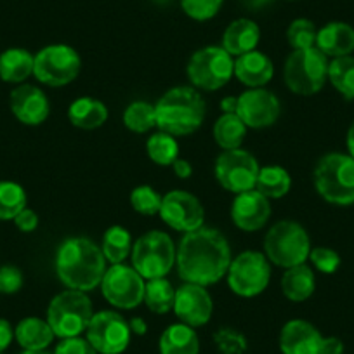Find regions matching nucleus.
Segmentation results:
<instances>
[{
	"label": "nucleus",
	"instance_id": "27",
	"mask_svg": "<svg viewBox=\"0 0 354 354\" xmlns=\"http://www.w3.org/2000/svg\"><path fill=\"white\" fill-rule=\"evenodd\" d=\"M54 332L47 319L30 316L21 319L15 328V339L25 351H46L53 344Z\"/></svg>",
	"mask_w": 354,
	"mask_h": 354
},
{
	"label": "nucleus",
	"instance_id": "15",
	"mask_svg": "<svg viewBox=\"0 0 354 354\" xmlns=\"http://www.w3.org/2000/svg\"><path fill=\"white\" fill-rule=\"evenodd\" d=\"M158 216L167 226L181 233L198 230L205 223V210L200 200L183 189H172L163 195Z\"/></svg>",
	"mask_w": 354,
	"mask_h": 354
},
{
	"label": "nucleus",
	"instance_id": "31",
	"mask_svg": "<svg viewBox=\"0 0 354 354\" xmlns=\"http://www.w3.org/2000/svg\"><path fill=\"white\" fill-rule=\"evenodd\" d=\"M132 234L124 226H111L104 231L103 241H101V250H103L104 259L110 264H122L125 259L131 255Z\"/></svg>",
	"mask_w": 354,
	"mask_h": 354
},
{
	"label": "nucleus",
	"instance_id": "51",
	"mask_svg": "<svg viewBox=\"0 0 354 354\" xmlns=\"http://www.w3.org/2000/svg\"><path fill=\"white\" fill-rule=\"evenodd\" d=\"M346 145H347V151H349V155L354 158V122H353V124H351L349 131H347Z\"/></svg>",
	"mask_w": 354,
	"mask_h": 354
},
{
	"label": "nucleus",
	"instance_id": "24",
	"mask_svg": "<svg viewBox=\"0 0 354 354\" xmlns=\"http://www.w3.org/2000/svg\"><path fill=\"white\" fill-rule=\"evenodd\" d=\"M158 349L160 354H198L200 340L193 326L174 323L160 335Z\"/></svg>",
	"mask_w": 354,
	"mask_h": 354
},
{
	"label": "nucleus",
	"instance_id": "53",
	"mask_svg": "<svg viewBox=\"0 0 354 354\" xmlns=\"http://www.w3.org/2000/svg\"><path fill=\"white\" fill-rule=\"evenodd\" d=\"M162 2H167V0H162Z\"/></svg>",
	"mask_w": 354,
	"mask_h": 354
},
{
	"label": "nucleus",
	"instance_id": "20",
	"mask_svg": "<svg viewBox=\"0 0 354 354\" xmlns=\"http://www.w3.org/2000/svg\"><path fill=\"white\" fill-rule=\"evenodd\" d=\"M325 337L306 319H290L280 333V349L283 354H322Z\"/></svg>",
	"mask_w": 354,
	"mask_h": 354
},
{
	"label": "nucleus",
	"instance_id": "46",
	"mask_svg": "<svg viewBox=\"0 0 354 354\" xmlns=\"http://www.w3.org/2000/svg\"><path fill=\"white\" fill-rule=\"evenodd\" d=\"M322 354H344L342 340L337 337H325L322 346Z\"/></svg>",
	"mask_w": 354,
	"mask_h": 354
},
{
	"label": "nucleus",
	"instance_id": "32",
	"mask_svg": "<svg viewBox=\"0 0 354 354\" xmlns=\"http://www.w3.org/2000/svg\"><path fill=\"white\" fill-rule=\"evenodd\" d=\"M176 301V288L167 278H155L146 281L145 304L155 315H167L172 311Z\"/></svg>",
	"mask_w": 354,
	"mask_h": 354
},
{
	"label": "nucleus",
	"instance_id": "33",
	"mask_svg": "<svg viewBox=\"0 0 354 354\" xmlns=\"http://www.w3.org/2000/svg\"><path fill=\"white\" fill-rule=\"evenodd\" d=\"M146 153L156 165L170 167L179 158V142L174 136L158 131L146 141Z\"/></svg>",
	"mask_w": 354,
	"mask_h": 354
},
{
	"label": "nucleus",
	"instance_id": "12",
	"mask_svg": "<svg viewBox=\"0 0 354 354\" xmlns=\"http://www.w3.org/2000/svg\"><path fill=\"white\" fill-rule=\"evenodd\" d=\"M259 170L261 165L257 158L241 148L221 151L214 163V176L217 183L234 195L255 189Z\"/></svg>",
	"mask_w": 354,
	"mask_h": 354
},
{
	"label": "nucleus",
	"instance_id": "21",
	"mask_svg": "<svg viewBox=\"0 0 354 354\" xmlns=\"http://www.w3.org/2000/svg\"><path fill=\"white\" fill-rule=\"evenodd\" d=\"M273 61L257 49L234 59V77L248 88L264 87L273 80Z\"/></svg>",
	"mask_w": 354,
	"mask_h": 354
},
{
	"label": "nucleus",
	"instance_id": "28",
	"mask_svg": "<svg viewBox=\"0 0 354 354\" xmlns=\"http://www.w3.org/2000/svg\"><path fill=\"white\" fill-rule=\"evenodd\" d=\"M35 56L21 47H12L0 54V78L8 84H23L33 75Z\"/></svg>",
	"mask_w": 354,
	"mask_h": 354
},
{
	"label": "nucleus",
	"instance_id": "8",
	"mask_svg": "<svg viewBox=\"0 0 354 354\" xmlns=\"http://www.w3.org/2000/svg\"><path fill=\"white\" fill-rule=\"evenodd\" d=\"M93 316V302L87 292L68 288L49 302L46 319L54 335L59 339H70L85 332Z\"/></svg>",
	"mask_w": 354,
	"mask_h": 354
},
{
	"label": "nucleus",
	"instance_id": "7",
	"mask_svg": "<svg viewBox=\"0 0 354 354\" xmlns=\"http://www.w3.org/2000/svg\"><path fill=\"white\" fill-rule=\"evenodd\" d=\"M177 248L167 233L158 230L141 234L132 245V268L148 280L165 278L176 266Z\"/></svg>",
	"mask_w": 354,
	"mask_h": 354
},
{
	"label": "nucleus",
	"instance_id": "52",
	"mask_svg": "<svg viewBox=\"0 0 354 354\" xmlns=\"http://www.w3.org/2000/svg\"><path fill=\"white\" fill-rule=\"evenodd\" d=\"M21 354H49L46 351H23Z\"/></svg>",
	"mask_w": 354,
	"mask_h": 354
},
{
	"label": "nucleus",
	"instance_id": "9",
	"mask_svg": "<svg viewBox=\"0 0 354 354\" xmlns=\"http://www.w3.org/2000/svg\"><path fill=\"white\" fill-rule=\"evenodd\" d=\"M186 75L198 91H219L234 75L233 56L223 46L202 47L189 57Z\"/></svg>",
	"mask_w": 354,
	"mask_h": 354
},
{
	"label": "nucleus",
	"instance_id": "13",
	"mask_svg": "<svg viewBox=\"0 0 354 354\" xmlns=\"http://www.w3.org/2000/svg\"><path fill=\"white\" fill-rule=\"evenodd\" d=\"M101 294L117 309H134L145 301L146 280L127 264H111L101 280Z\"/></svg>",
	"mask_w": 354,
	"mask_h": 354
},
{
	"label": "nucleus",
	"instance_id": "29",
	"mask_svg": "<svg viewBox=\"0 0 354 354\" xmlns=\"http://www.w3.org/2000/svg\"><path fill=\"white\" fill-rule=\"evenodd\" d=\"M255 189L268 200L283 198L292 189V176L281 165L261 167L255 183Z\"/></svg>",
	"mask_w": 354,
	"mask_h": 354
},
{
	"label": "nucleus",
	"instance_id": "2",
	"mask_svg": "<svg viewBox=\"0 0 354 354\" xmlns=\"http://www.w3.org/2000/svg\"><path fill=\"white\" fill-rule=\"evenodd\" d=\"M54 264L61 283L80 292L100 287L106 271V259L101 247L85 236L66 238L57 247Z\"/></svg>",
	"mask_w": 354,
	"mask_h": 354
},
{
	"label": "nucleus",
	"instance_id": "10",
	"mask_svg": "<svg viewBox=\"0 0 354 354\" xmlns=\"http://www.w3.org/2000/svg\"><path fill=\"white\" fill-rule=\"evenodd\" d=\"M226 280L233 294L247 299L257 297L271 281V262L262 252H241L231 261Z\"/></svg>",
	"mask_w": 354,
	"mask_h": 354
},
{
	"label": "nucleus",
	"instance_id": "22",
	"mask_svg": "<svg viewBox=\"0 0 354 354\" xmlns=\"http://www.w3.org/2000/svg\"><path fill=\"white\" fill-rule=\"evenodd\" d=\"M316 47L332 59L351 56V53H354V28L342 21L326 23L318 30Z\"/></svg>",
	"mask_w": 354,
	"mask_h": 354
},
{
	"label": "nucleus",
	"instance_id": "11",
	"mask_svg": "<svg viewBox=\"0 0 354 354\" xmlns=\"http://www.w3.org/2000/svg\"><path fill=\"white\" fill-rule=\"evenodd\" d=\"M82 71V57L66 44H53L35 54L33 75L49 87H64L71 84Z\"/></svg>",
	"mask_w": 354,
	"mask_h": 354
},
{
	"label": "nucleus",
	"instance_id": "17",
	"mask_svg": "<svg viewBox=\"0 0 354 354\" xmlns=\"http://www.w3.org/2000/svg\"><path fill=\"white\" fill-rule=\"evenodd\" d=\"M172 311L185 325L203 326L210 322L214 313V302L207 287L196 283H185L176 290Z\"/></svg>",
	"mask_w": 354,
	"mask_h": 354
},
{
	"label": "nucleus",
	"instance_id": "42",
	"mask_svg": "<svg viewBox=\"0 0 354 354\" xmlns=\"http://www.w3.org/2000/svg\"><path fill=\"white\" fill-rule=\"evenodd\" d=\"M23 273L16 266H2L0 268V294H16L23 288Z\"/></svg>",
	"mask_w": 354,
	"mask_h": 354
},
{
	"label": "nucleus",
	"instance_id": "26",
	"mask_svg": "<svg viewBox=\"0 0 354 354\" xmlns=\"http://www.w3.org/2000/svg\"><path fill=\"white\" fill-rule=\"evenodd\" d=\"M316 277L308 264H299L285 270L281 277V292L292 302H304L315 294Z\"/></svg>",
	"mask_w": 354,
	"mask_h": 354
},
{
	"label": "nucleus",
	"instance_id": "1",
	"mask_svg": "<svg viewBox=\"0 0 354 354\" xmlns=\"http://www.w3.org/2000/svg\"><path fill=\"white\" fill-rule=\"evenodd\" d=\"M231 261L230 241L216 227L202 226L185 233L177 247V273L185 283H217L226 277Z\"/></svg>",
	"mask_w": 354,
	"mask_h": 354
},
{
	"label": "nucleus",
	"instance_id": "30",
	"mask_svg": "<svg viewBox=\"0 0 354 354\" xmlns=\"http://www.w3.org/2000/svg\"><path fill=\"white\" fill-rule=\"evenodd\" d=\"M212 136L216 145L223 151L238 149L241 148L245 136H247V125L241 122V118L236 113H223V117L217 118L216 124H214Z\"/></svg>",
	"mask_w": 354,
	"mask_h": 354
},
{
	"label": "nucleus",
	"instance_id": "34",
	"mask_svg": "<svg viewBox=\"0 0 354 354\" xmlns=\"http://www.w3.org/2000/svg\"><path fill=\"white\" fill-rule=\"evenodd\" d=\"M328 80L342 97L354 100V57H335L328 64Z\"/></svg>",
	"mask_w": 354,
	"mask_h": 354
},
{
	"label": "nucleus",
	"instance_id": "50",
	"mask_svg": "<svg viewBox=\"0 0 354 354\" xmlns=\"http://www.w3.org/2000/svg\"><path fill=\"white\" fill-rule=\"evenodd\" d=\"M241 4L247 9H252V11H259V9L266 8L268 4H271L273 0H240Z\"/></svg>",
	"mask_w": 354,
	"mask_h": 354
},
{
	"label": "nucleus",
	"instance_id": "35",
	"mask_svg": "<svg viewBox=\"0 0 354 354\" xmlns=\"http://www.w3.org/2000/svg\"><path fill=\"white\" fill-rule=\"evenodd\" d=\"M26 192L21 185L12 181H0V221H15L26 209Z\"/></svg>",
	"mask_w": 354,
	"mask_h": 354
},
{
	"label": "nucleus",
	"instance_id": "44",
	"mask_svg": "<svg viewBox=\"0 0 354 354\" xmlns=\"http://www.w3.org/2000/svg\"><path fill=\"white\" fill-rule=\"evenodd\" d=\"M15 224L21 233H33L39 227V216H37L35 210L26 207L15 217Z\"/></svg>",
	"mask_w": 354,
	"mask_h": 354
},
{
	"label": "nucleus",
	"instance_id": "40",
	"mask_svg": "<svg viewBox=\"0 0 354 354\" xmlns=\"http://www.w3.org/2000/svg\"><path fill=\"white\" fill-rule=\"evenodd\" d=\"M214 342L221 354H243L247 351V339L234 328H221L214 333Z\"/></svg>",
	"mask_w": 354,
	"mask_h": 354
},
{
	"label": "nucleus",
	"instance_id": "49",
	"mask_svg": "<svg viewBox=\"0 0 354 354\" xmlns=\"http://www.w3.org/2000/svg\"><path fill=\"white\" fill-rule=\"evenodd\" d=\"M236 106H238V97L226 96L221 100V110H223V113H236Z\"/></svg>",
	"mask_w": 354,
	"mask_h": 354
},
{
	"label": "nucleus",
	"instance_id": "38",
	"mask_svg": "<svg viewBox=\"0 0 354 354\" xmlns=\"http://www.w3.org/2000/svg\"><path fill=\"white\" fill-rule=\"evenodd\" d=\"M129 200H131L132 209L141 216H156V214H160L163 196L151 186L142 185L132 189Z\"/></svg>",
	"mask_w": 354,
	"mask_h": 354
},
{
	"label": "nucleus",
	"instance_id": "4",
	"mask_svg": "<svg viewBox=\"0 0 354 354\" xmlns=\"http://www.w3.org/2000/svg\"><path fill=\"white\" fill-rule=\"evenodd\" d=\"M313 181L325 202L339 207L354 203V158L347 153H326L316 162Z\"/></svg>",
	"mask_w": 354,
	"mask_h": 354
},
{
	"label": "nucleus",
	"instance_id": "48",
	"mask_svg": "<svg viewBox=\"0 0 354 354\" xmlns=\"http://www.w3.org/2000/svg\"><path fill=\"white\" fill-rule=\"evenodd\" d=\"M129 326H131V332L136 333V335H146V332H148V323L142 318H139V316L132 318L129 322Z\"/></svg>",
	"mask_w": 354,
	"mask_h": 354
},
{
	"label": "nucleus",
	"instance_id": "16",
	"mask_svg": "<svg viewBox=\"0 0 354 354\" xmlns=\"http://www.w3.org/2000/svg\"><path fill=\"white\" fill-rule=\"evenodd\" d=\"M280 113V100L268 88H248L238 96L236 115L247 125V129L271 127L278 122Z\"/></svg>",
	"mask_w": 354,
	"mask_h": 354
},
{
	"label": "nucleus",
	"instance_id": "47",
	"mask_svg": "<svg viewBox=\"0 0 354 354\" xmlns=\"http://www.w3.org/2000/svg\"><path fill=\"white\" fill-rule=\"evenodd\" d=\"M170 167H172L174 174H176L179 179H188V177H192V174H193L192 163L185 158H177Z\"/></svg>",
	"mask_w": 354,
	"mask_h": 354
},
{
	"label": "nucleus",
	"instance_id": "18",
	"mask_svg": "<svg viewBox=\"0 0 354 354\" xmlns=\"http://www.w3.org/2000/svg\"><path fill=\"white\" fill-rule=\"evenodd\" d=\"M271 217V203L257 189L234 195L231 203V221L238 230L254 233L262 230Z\"/></svg>",
	"mask_w": 354,
	"mask_h": 354
},
{
	"label": "nucleus",
	"instance_id": "5",
	"mask_svg": "<svg viewBox=\"0 0 354 354\" xmlns=\"http://www.w3.org/2000/svg\"><path fill=\"white\" fill-rule=\"evenodd\" d=\"M311 248L308 231L294 219L278 221L264 236V255L271 264L285 270L304 264Z\"/></svg>",
	"mask_w": 354,
	"mask_h": 354
},
{
	"label": "nucleus",
	"instance_id": "45",
	"mask_svg": "<svg viewBox=\"0 0 354 354\" xmlns=\"http://www.w3.org/2000/svg\"><path fill=\"white\" fill-rule=\"evenodd\" d=\"M12 339H15V328L8 319L0 318V353H4L11 346Z\"/></svg>",
	"mask_w": 354,
	"mask_h": 354
},
{
	"label": "nucleus",
	"instance_id": "25",
	"mask_svg": "<svg viewBox=\"0 0 354 354\" xmlns=\"http://www.w3.org/2000/svg\"><path fill=\"white\" fill-rule=\"evenodd\" d=\"M68 118L71 125L82 131H94L108 120V108L103 101L94 97H78L68 108Z\"/></svg>",
	"mask_w": 354,
	"mask_h": 354
},
{
	"label": "nucleus",
	"instance_id": "6",
	"mask_svg": "<svg viewBox=\"0 0 354 354\" xmlns=\"http://www.w3.org/2000/svg\"><path fill=\"white\" fill-rule=\"evenodd\" d=\"M328 57L318 47L292 50L285 59V85L297 96H315L328 80Z\"/></svg>",
	"mask_w": 354,
	"mask_h": 354
},
{
	"label": "nucleus",
	"instance_id": "39",
	"mask_svg": "<svg viewBox=\"0 0 354 354\" xmlns=\"http://www.w3.org/2000/svg\"><path fill=\"white\" fill-rule=\"evenodd\" d=\"M224 0H181V8L195 21H209L223 8Z\"/></svg>",
	"mask_w": 354,
	"mask_h": 354
},
{
	"label": "nucleus",
	"instance_id": "19",
	"mask_svg": "<svg viewBox=\"0 0 354 354\" xmlns=\"http://www.w3.org/2000/svg\"><path fill=\"white\" fill-rule=\"evenodd\" d=\"M11 111L21 124L40 125L50 115L49 97L35 85L19 84L11 93Z\"/></svg>",
	"mask_w": 354,
	"mask_h": 354
},
{
	"label": "nucleus",
	"instance_id": "41",
	"mask_svg": "<svg viewBox=\"0 0 354 354\" xmlns=\"http://www.w3.org/2000/svg\"><path fill=\"white\" fill-rule=\"evenodd\" d=\"M309 261L323 274H333L340 266V255L333 248L315 247L309 252Z\"/></svg>",
	"mask_w": 354,
	"mask_h": 354
},
{
	"label": "nucleus",
	"instance_id": "14",
	"mask_svg": "<svg viewBox=\"0 0 354 354\" xmlns=\"http://www.w3.org/2000/svg\"><path fill=\"white\" fill-rule=\"evenodd\" d=\"M85 333V339L97 351V354H122L131 344L132 335L127 319L120 313L108 309L94 313Z\"/></svg>",
	"mask_w": 354,
	"mask_h": 354
},
{
	"label": "nucleus",
	"instance_id": "43",
	"mask_svg": "<svg viewBox=\"0 0 354 354\" xmlns=\"http://www.w3.org/2000/svg\"><path fill=\"white\" fill-rule=\"evenodd\" d=\"M54 354H97V351L91 346L87 339L78 337H70V339H61L57 344Z\"/></svg>",
	"mask_w": 354,
	"mask_h": 354
},
{
	"label": "nucleus",
	"instance_id": "3",
	"mask_svg": "<svg viewBox=\"0 0 354 354\" xmlns=\"http://www.w3.org/2000/svg\"><path fill=\"white\" fill-rule=\"evenodd\" d=\"M156 127L174 138L189 136L202 127L207 115V104L198 88H169L155 104Z\"/></svg>",
	"mask_w": 354,
	"mask_h": 354
},
{
	"label": "nucleus",
	"instance_id": "37",
	"mask_svg": "<svg viewBox=\"0 0 354 354\" xmlns=\"http://www.w3.org/2000/svg\"><path fill=\"white\" fill-rule=\"evenodd\" d=\"M316 35H318V28L311 19L299 18L290 23L287 30V42L292 47V50L309 49V47H316Z\"/></svg>",
	"mask_w": 354,
	"mask_h": 354
},
{
	"label": "nucleus",
	"instance_id": "36",
	"mask_svg": "<svg viewBox=\"0 0 354 354\" xmlns=\"http://www.w3.org/2000/svg\"><path fill=\"white\" fill-rule=\"evenodd\" d=\"M124 125L136 134H146L156 127L155 104L134 101L124 111Z\"/></svg>",
	"mask_w": 354,
	"mask_h": 354
},
{
	"label": "nucleus",
	"instance_id": "23",
	"mask_svg": "<svg viewBox=\"0 0 354 354\" xmlns=\"http://www.w3.org/2000/svg\"><path fill=\"white\" fill-rule=\"evenodd\" d=\"M261 40V28L255 21L247 18H240L230 23L223 35V47L233 57L255 50Z\"/></svg>",
	"mask_w": 354,
	"mask_h": 354
}]
</instances>
